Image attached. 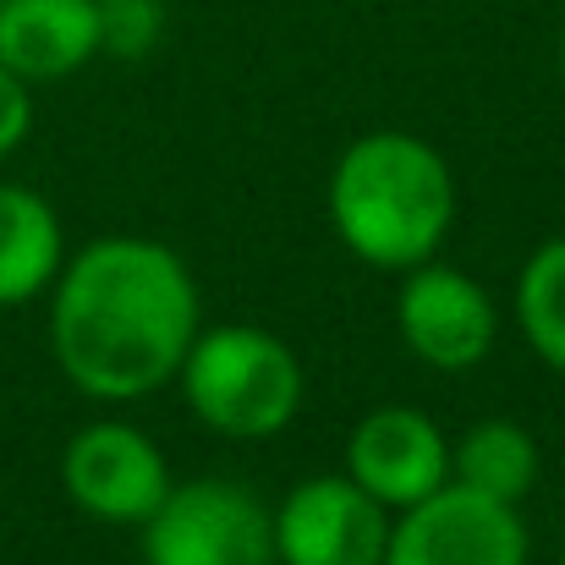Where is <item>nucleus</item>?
<instances>
[{
    "label": "nucleus",
    "mask_w": 565,
    "mask_h": 565,
    "mask_svg": "<svg viewBox=\"0 0 565 565\" xmlns=\"http://www.w3.org/2000/svg\"><path fill=\"white\" fill-rule=\"evenodd\" d=\"M203 330L198 280L154 236H99L55 275L50 352L94 401H143L182 374Z\"/></svg>",
    "instance_id": "nucleus-1"
},
{
    "label": "nucleus",
    "mask_w": 565,
    "mask_h": 565,
    "mask_svg": "<svg viewBox=\"0 0 565 565\" xmlns=\"http://www.w3.org/2000/svg\"><path fill=\"white\" fill-rule=\"evenodd\" d=\"M456 220L445 154L417 132H369L330 171V225L374 269H417Z\"/></svg>",
    "instance_id": "nucleus-2"
},
{
    "label": "nucleus",
    "mask_w": 565,
    "mask_h": 565,
    "mask_svg": "<svg viewBox=\"0 0 565 565\" xmlns=\"http://www.w3.org/2000/svg\"><path fill=\"white\" fill-rule=\"evenodd\" d=\"M192 417L220 439H275L302 412L297 352L258 324H209L182 358Z\"/></svg>",
    "instance_id": "nucleus-3"
},
{
    "label": "nucleus",
    "mask_w": 565,
    "mask_h": 565,
    "mask_svg": "<svg viewBox=\"0 0 565 565\" xmlns=\"http://www.w3.org/2000/svg\"><path fill=\"white\" fill-rule=\"evenodd\" d=\"M143 565H275V511L231 478L171 483L143 522Z\"/></svg>",
    "instance_id": "nucleus-4"
},
{
    "label": "nucleus",
    "mask_w": 565,
    "mask_h": 565,
    "mask_svg": "<svg viewBox=\"0 0 565 565\" xmlns=\"http://www.w3.org/2000/svg\"><path fill=\"white\" fill-rule=\"evenodd\" d=\"M166 450L132 423H88L61 450V489L105 527H143L171 494Z\"/></svg>",
    "instance_id": "nucleus-5"
},
{
    "label": "nucleus",
    "mask_w": 565,
    "mask_h": 565,
    "mask_svg": "<svg viewBox=\"0 0 565 565\" xmlns=\"http://www.w3.org/2000/svg\"><path fill=\"white\" fill-rule=\"evenodd\" d=\"M384 565H527V527L516 505L450 478L390 522Z\"/></svg>",
    "instance_id": "nucleus-6"
},
{
    "label": "nucleus",
    "mask_w": 565,
    "mask_h": 565,
    "mask_svg": "<svg viewBox=\"0 0 565 565\" xmlns=\"http://www.w3.org/2000/svg\"><path fill=\"white\" fill-rule=\"evenodd\" d=\"M395 324H401L406 352L439 374L478 369L500 335V313L483 280H472L467 269L434 264V258L406 269L401 297H395Z\"/></svg>",
    "instance_id": "nucleus-7"
},
{
    "label": "nucleus",
    "mask_w": 565,
    "mask_h": 565,
    "mask_svg": "<svg viewBox=\"0 0 565 565\" xmlns=\"http://www.w3.org/2000/svg\"><path fill=\"white\" fill-rule=\"evenodd\" d=\"M390 511L358 478H308L275 505V565H384Z\"/></svg>",
    "instance_id": "nucleus-8"
},
{
    "label": "nucleus",
    "mask_w": 565,
    "mask_h": 565,
    "mask_svg": "<svg viewBox=\"0 0 565 565\" xmlns=\"http://www.w3.org/2000/svg\"><path fill=\"white\" fill-rule=\"evenodd\" d=\"M347 478H358L384 511H406L450 483V439L417 406H374L347 439Z\"/></svg>",
    "instance_id": "nucleus-9"
},
{
    "label": "nucleus",
    "mask_w": 565,
    "mask_h": 565,
    "mask_svg": "<svg viewBox=\"0 0 565 565\" xmlns=\"http://www.w3.org/2000/svg\"><path fill=\"white\" fill-rule=\"evenodd\" d=\"M99 55V0H0V66L28 88L61 83Z\"/></svg>",
    "instance_id": "nucleus-10"
},
{
    "label": "nucleus",
    "mask_w": 565,
    "mask_h": 565,
    "mask_svg": "<svg viewBox=\"0 0 565 565\" xmlns=\"http://www.w3.org/2000/svg\"><path fill=\"white\" fill-rule=\"evenodd\" d=\"M66 264L61 214L33 188L0 182V308H22L55 286Z\"/></svg>",
    "instance_id": "nucleus-11"
},
{
    "label": "nucleus",
    "mask_w": 565,
    "mask_h": 565,
    "mask_svg": "<svg viewBox=\"0 0 565 565\" xmlns=\"http://www.w3.org/2000/svg\"><path fill=\"white\" fill-rule=\"evenodd\" d=\"M450 478L489 494V500H505L516 505L533 483H539V445L522 423L511 417H489V423H472L456 445H450Z\"/></svg>",
    "instance_id": "nucleus-12"
},
{
    "label": "nucleus",
    "mask_w": 565,
    "mask_h": 565,
    "mask_svg": "<svg viewBox=\"0 0 565 565\" xmlns=\"http://www.w3.org/2000/svg\"><path fill=\"white\" fill-rule=\"evenodd\" d=\"M516 319H522L527 347H533L555 374H565V236L544 242V247L522 264Z\"/></svg>",
    "instance_id": "nucleus-13"
},
{
    "label": "nucleus",
    "mask_w": 565,
    "mask_h": 565,
    "mask_svg": "<svg viewBox=\"0 0 565 565\" xmlns=\"http://www.w3.org/2000/svg\"><path fill=\"white\" fill-rule=\"evenodd\" d=\"M166 33L160 0H99V50L121 61H143Z\"/></svg>",
    "instance_id": "nucleus-14"
},
{
    "label": "nucleus",
    "mask_w": 565,
    "mask_h": 565,
    "mask_svg": "<svg viewBox=\"0 0 565 565\" xmlns=\"http://www.w3.org/2000/svg\"><path fill=\"white\" fill-rule=\"evenodd\" d=\"M28 127H33V94H28V83L11 66H0V160L11 149H22Z\"/></svg>",
    "instance_id": "nucleus-15"
},
{
    "label": "nucleus",
    "mask_w": 565,
    "mask_h": 565,
    "mask_svg": "<svg viewBox=\"0 0 565 565\" xmlns=\"http://www.w3.org/2000/svg\"><path fill=\"white\" fill-rule=\"evenodd\" d=\"M561 77H565V28H561Z\"/></svg>",
    "instance_id": "nucleus-16"
},
{
    "label": "nucleus",
    "mask_w": 565,
    "mask_h": 565,
    "mask_svg": "<svg viewBox=\"0 0 565 565\" xmlns=\"http://www.w3.org/2000/svg\"><path fill=\"white\" fill-rule=\"evenodd\" d=\"M561 565H565V561H561Z\"/></svg>",
    "instance_id": "nucleus-17"
}]
</instances>
